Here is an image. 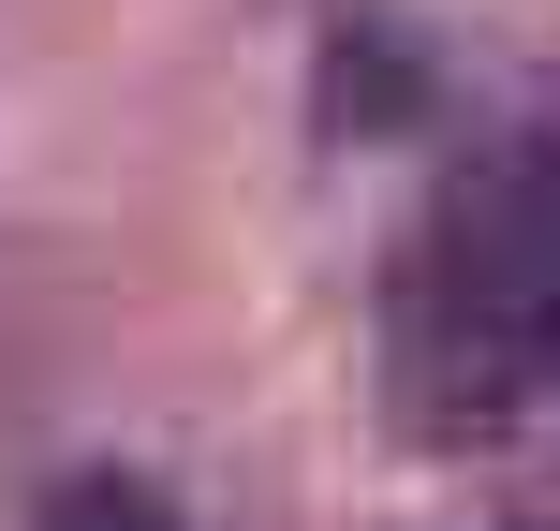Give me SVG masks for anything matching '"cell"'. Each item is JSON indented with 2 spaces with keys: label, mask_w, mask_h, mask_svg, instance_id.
I'll return each mask as SVG.
<instances>
[{
  "label": "cell",
  "mask_w": 560,
  "mask_h": 531,
  "mask_svg": "<svg viewBox=\"0 0 560 531\" xmlns=\"http://www.w3.org/2000/svg\"><path fill=\"white\" fill-rule=\"evenodd\" d=\"M384 384L413 443H502L560 399V148H472L398 222Z\"/></svg>",
  "instance_id": "cell-1"
},
{
  "label": "cell",
  "mask_w": 560,
  "mask_h": 531,
  "mask_svg": "<svg viewBox=\"0 0 560 531\" xmlns=\"http://www.w3.org/2000/svg\"><path fill=\"white\" fill-rule=\"evenodd\" d=\"M45 531H192V517H177L148 473H59L45 487Z\"/></svg>",
  "instance_id": "cell-2"
}]
</instances>
